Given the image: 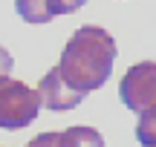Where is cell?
I'll return each mask as SVG.
<instances>
[{
    "mask_svg": "<svg viewBox=\"0 0 156 147\" xmlns=\"http://www.w3.org/2000/svg\"><path fill=\"white\" fill-rule=\"evenodd\" d=\"M116 61V40L101 26H81L67 40L58 61V72L73 90L93 92L104 87Z\"/></svg>",
    "mask_w": 156,
    "mask_h": 147,
    "instance_id": "6da1fadb",
    "label": "cell"
},
{
    "mask_svg": "<svg viewBox=\"0 0 156 147\" xmlns=\"http://www.w3.org/2000/svg\"><path fill=\"white\" fill-rule=\"evenodd\" d=\"M41 110L38 92L12 75H0V130H23Z\"/></svg>",
    "mask_w": 156,
    "mask_h": 147,
    "instance_id": "7a4b0ae2",
    "label": "cell"
},
{
    "mask_svg": "<svg viewBox=\"0 0 156 147\" xmlns=\"http://www.w3.org/2000/svg\"><path fill=\"white\" fill-rule=\"evenodd\" d=\"M119 98L133 113L156 107V63L142 61L136 67H130L119 84Z\"/></svg>",
    "mask_w": 156,
    "mask_h": 147,
    "instance_id": "3957f363",
    "label": "cell"
},
{
    "mask_svg": "<svg viewBox=\"0 0 156 147\" xmlns=\"http://www.w3.org/2000/svg\"><path fill=\"white\" fill-rule=\"evenodd\" d=\"M35 92H38L41 107L52 110V113H64V110H73V107H78V104L87 98V92L73 90V87H69L67 81L61 78V72H58V69L46 72L44 78H41V84H38V90H35Z\"/></svg>",
    "mask_w": 156,
    "mask_h": 147,
    "instance_id": "277c9868",
    "label": "cell"
},
{
    "mask_svg": "<svg viewBox=\"0 0 156 147\" xmlns=\"http://www.w3.org/2000/svg\"><path fill=\"white\" fill-rule=\"evenodd\" d=\"M58 147H104V138L95 127H69L58 136Z\"/></svg>",
    "mask_w": 156,
    "mask_h": 147,
    "instance_id": "5b68a950",
    "label": "cell"
},
{
    "mask_svg": "<svg viewBox=\"0 0 156 147\" xmlns=\"http://www.w3.org/2000/svg\"><path fill=\"white\" fill-rule=\"evenodd\" d=\"M15 9H17V15L26 23H32V26L49 23L52 17H55L52 9H49V0H15Z\"/></svg>",
    "mask_w": 156,
    "mask_h": 147,
    "instance_id": "8992f818",
    "label": "cell"
},
{
    "mask_svg": "<svg viewBox=\"0 0 156 147\" xmlns=\"http://www.w3.org/2000/svg\"><path fill=\"white\" fill-rule=\"evenodd\" d=\"M136 115H139V121H136V138L145 147H156V107L142 110Z\"/></svg>",
    "mask_w": 156,
    "mask_h": 147,
    "instance_id": "52a82bcc",
    "label": "cell"
},
{
    "mask_svg": "<svg viewBox=\"0 0 156 147\" xmlns=\"http://www.w3.org/2000/svg\"><path fill=\"white\" fill-rule=\"evenodd\" d=\"M84 3H87V0H49V9H52V15L58 17V15H73Z\"/></svg>",
    "mask_w": 156,
    "mask_h": 147,
    "instance_id": "ba28073f",
    "label": "cell"
},
{
    "mask_svg": "<svg viewBox=\"0 0 156 147\" xmlns=\"http://www.w3.org/2000/svg\"><path fill=\"white\" fill-rule=\"evenodd\" d=\"M58 136H61V133H41V136L32 138L26 147H58Z\"/></svg>",
    "mask_w": 156,
    "mask_h": 147,
    "instance_id": "9c48e42d",
    "label": "cell"
},
{
    "mask_svg": "<svg viewBox=\"0 0 156 147\" xmlns=\"http://www.w3.org/2000/svg\"><path fill=\"white\" fill-rule=\"evenodd\" d=\"M12 67H15V63H12V55L3 49V46H0V75H9Z\"/></svg>",
    "mask_w": 156,
    "mask_h": 147,
    "instance_id": "30bf717a",
    "label": "cell"
}]
</instances>
